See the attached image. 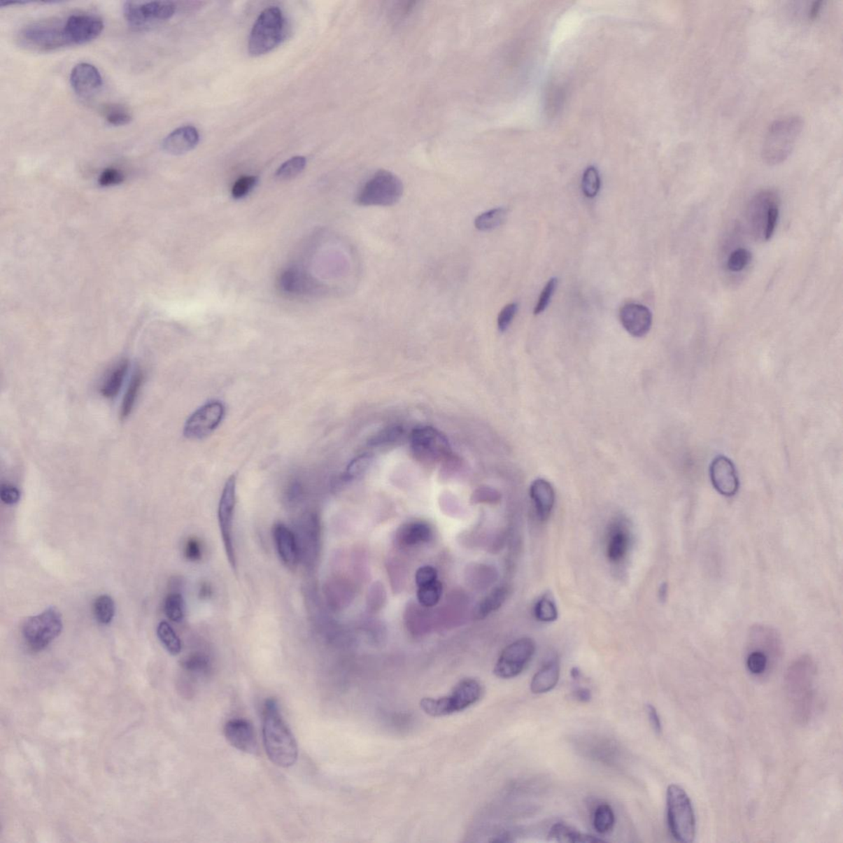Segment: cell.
Returning a JSON list of instances; mask_svg holds the SVG:
<instances>
[{
    "instance_id": "cell-1",
    "label": "cell",
    "mask_w": 843,
    "mask_h": 843,
    "mask_svg": "<svg viewBox=\"0 0 843 843\" xmlns=\"http://www.w3.org/2000/svg\"><path fill=\"white\" fill-rule=\"evenodd\" d=\"M262 716L264 747L269 760L283 768L295 765L298 758L297 744L276 700L265 701Z\"/></svg>"
},
{
    "instance_id": "cell-2",
    "label": "cell",
    "mask_w": 843,
    "mask_h": 843,
    "mask_svg": "<svg viewBox=\"0 0 843 843\" xmlns=\"http://www.w3.org/2000/svg\"><path fill=\"white\" fill-rule=\"evenodd\" d=\"M804 127L799 115H789L777 120L767 130L761 149L763 162L768 165L784 162L793 153Z\"/></svg>"
},
{
    "instance_id": "cell-3",
    "label": "cell",
    "mask_w": 843,
    "mask_h": 843,
    "mask_svg": "<svg viewBox=\"0 0 843 843\" xmlns=\"http://www.w3.org/2000/svg\"><path fill=\"white\" fill-rule=\"evenodd\" d=\"M483 692L481 682L473 678H467L456 684L449 695L423 698L420 707L426 714L431 716H448L475 704L481 700Z\"/></svg>"
},
{
    "instance_id": "cell-4",
    "label": "cell",
    "mask_w": 843,
    "mask_h": 843,
    "mask_svg": "<svg viewBox=\"0 0 843 843\" xmlns=\"http://www.w3.org/2000/svg\"><path fill=\"white\" fill-rule=\"evenodd\" d=\"M666 803L668 826L674 840L683 843L695 841V814L686 791L678 785L669 786Z\"/></svg>"
},
{
    "instance_id": "cell-5",
    "label": "cell",
    "mask_w": 843,
    "mask_h": 843,
    "mask_svg": "<svg viewBox=\"0 0 843 843\" xmlns=\"http://www.w3.org/2000/svg\"><path fill=\"white\" fill-rule=\"evenodd\" d=\"M285 31V20L281 9L265 8L256 20L248 41V51L254 57L270 52L281 43Z\"/></svg>"
},
{
    "instance_id": "cell-6",
    "label": "cell",
    "mask_w": 843,
    "mask_h": 843,
    "mask_svg": "<svg viewBox=\"0 0 843 843\" xmlns=\"http://www.w3.org/2000/svg\"><path fill=\"white\" fill-rule=\"evenodd\" d=\"M404 193L402 180L392 172L376 171L366 181L357 194L358 206L389 207L397 204Z\"/></svg>"
},
{
    "instance_id": "cell-7",
    "label": "cell",
    "mask_w": 843,
    "mask_h": 843,
    "mask_svg": "<svg viewBox=\"0 0 843 843\" xmlns=\"http://www.w3.org/2000/svg\"><path fill=\"white\" fill-rule=\"evenodd\" d=\"M63 630L62 613L50 607L38 616L27 619L22 626V636L29 649L41 651L46 649Z\"/></svg>"
},
{
    "instance_id": "cell-8",
    "label": "cell",
    "mask_w": 843,
    "mask_h": 843,
    "mask_svg": "<svg viewBox=\"0 0 843 843\" xmlns=\"http://www.w3.org/2000/svg\"><path fill=\"white\" fill-rule=\"evenodd\" d=\"M64 22L41 21L31 23L18 34V43L27 49L40 52L69 45L64 34Z\"/></svg>"
},
{
    "instance_id": "cell-9",
    "label": "cell",
    "mask_w": 843,
    "mask_h": 843,
    "mask_svg": "<svg viewBox=\"0 0 843 843\" xmlns=\"http://www.w3.org/2000/svg\"><path fill=\"white\" fill-rule=\"evenodd\" d=\"M176 11V4L170 1H127L123 7L125 20L137 29H146L169 20Z\"/></svg>"
},
{
    "instance_id": "cell-10",
    "label": "cell",
    "mask_w": 843,
    "mask_h": 843,
    "mask_svg": "<svg viewBox=\"0 0 843 843\" xmlns=\"http://www.w3.org/2000/svg\"><path fill=\"white\" fill-rule=\"evenodd\" d=\"M535 652V642L523 637L512 642L502 651L495 665V674L501 679H512L523 672Z\"/></svg>"
},
{
    "instance_id": "cell-11",
    "label": "cell",
    "mask_w": 843,
    "mask_h": 843,
    "mask_svg": "<svg viewBox=\"0 0 843 843\" xmlns=\"http://www.w3.org/2000/svg\"><path fill=\"white\" fill-rule=\"evenodd\" d=\"M236 505V477L227 479L218 505V518L228 562L236 570V558L234 544V516Z\"/></svg>"
},
{
    "instance_id": "cell-12",
    "label": "cell",
    "mask_w": 843,
    "mask_h": 843,
    "mask_svg": "<svg viewBox=\"0 0 843 843\" xmlns=\"http://www.w3.org/2000/svg\"><path fill=\"white\" fill-rule=\"evenodd\" d=\"M411 445L416 458L427 463L437 462L451 453L448 441L439 431L430 427L414 430L411 436Z\"/></svg>"
},
{
    "instance_id": "cell-13",
    "label": "cell",
    "mask_w": 843,
    "mask_h": 843,
    "mask_svg": "<svg viewBox=\"0 0 843 843\" xmlns=\"http://www.w3.org/2000/svg\"><path fill=\"white\" fill-rule=\"evenodd\" d=\"M225 414V405L218 400L204 404L186 421L184 436L192 440L204 439L220 425Z\"/></svg>"
},
{
    "instance_id": "cell-14",
    "label": "cell",
    "mask_w": 843,
    "mask_h": 843,
    "mask_svg": "<svg viewBox=\"0 0 843 843\" xmlns=\"http://www.w3.org/2000/svg\"><path fill=\"white\" fill-rule=\"evenodd\" d=\"M64 34L68 43L83 45L95 40L104 29L101 18L90 13H76L64 21Z\"/></svg>"
},
{
    "instance_id": "cell-15",
    "label": "cell",
    "mask_w": 843,
    "mask_h": 843,
    "mask_svg": "<svg viewBox=\"0 0 843 843\" xmlns=\"http://www.w3.org/2000/svg\"><path fill=\"white\" fill-rule=\"evenodd\" d=\"M710 477L716 490L725 497L737 495L739 481L737 469L729 458L724 455L716 456L711 464Z\"/></svg>"
},
{
    "instance_id": "cell-16",
    "label": "cell",
    "mask_w": 843,
    "mask_h": 843,
    "mask_svg": "<svg viewBox=\"0 0 843 843\" xmlns=\"http://www.w3.org/2000/svg\"><path fill=\"white\" fill-rule=\"evenodd\" d=\"M71 83L73 90L78 97L88 99L101 91L104 79L94 65L80 63L72 69Z\"/></svg>"
},
{
    "instance_id": "cell-17",
    "label": "cell",
    "mask_w": 843,
    "mask_h": 843,
    "mask_svg": "<svg viewBox=\"0 0 843 843\" xmlns=\"http://www.w3.org/2000/svg\"><path fill=\"white\" fill-rule=\"evenodd\" d=\"M225 735L232 747L246 753L255 754L258 751V742L253 724L249 721L236 718L228 721Z\"/></svg>"
},
{
    "instance_id": "cell-18",
    "label": "cell",
    "mask_w": 843,
    "mask_h": 843,
    "mask_svg": "<svg viewBox=\"0 0 843 843\" xmlns=\"http://www.w3.org/2000/svg\"><path fill=\"white\" fill-rule=\"evenodd\" d=\"M623 328L633 337L642 338L649 334L652 325V314L649 309L641 304L624 305L619 312Z\"/></svg>"
},
{
    "instance_id": "cell-19",
    "label": "cell",
    "mask_w": 843,
    "mask_h": 843,
    "mask_svg": "<svg viewBox=\"0 0 843 843\" xmlns=\"http://www.w3.org/2000/svg\"><path fill=\"white\" fill-rule=\"evenodd\" d=\"M273 537L279 557L290 569H295L300 560V551L295 533L283 523L274 525Z\"/></svg>"
},
{
    "instance_id": "cell-20",
    "label": "cell",
    "mask_w": 843,
    "mask_h": 843,
    "mask_svg": "<svg viewBox=\"0 0 843 843\" xmlns=\"http://www.w3.org/2000/svg\"><path fill=\"white\" fill-rule=\"evenodd\" d=\"M199 134L197 128L185 125L173 130L163 139V151L170 155H183L198 146Z\"/></svg>"
},
{
    "instance_id": "cell-21",
    "label": "cell",
    "mask_w": 843,
    "mask_h": 843,
    "mask_svg": "<svg viewBox=\"0 0 843 843\" xmlns=\"http://www.w3.org/2000/svg\"><path fill=\"white\" fill-rule=\"evenodd\" d=\"M630 546V534L622 520H616L610 525L608 534L607 553L609 560L618 563L627 556Z\"/></svg>"
},
{
    "instance_id": "cell-22",
    "label": "cell",
    "mask_w": 843,
    "mask_h": 843,
    "mask_svg": "<svg viewBox=\"0 0 843 843\" xmlns=\"http://www.w3.org/2000/svg\"><path fill=\"white\" fill-rule=\"evenodd\" d=\"M530 495L539 519L541 521L547 520L551 515L555 502V493L551 483L546 479H537L530 486Z\"/></svg>"
},
{
    "instance_id": "cell-23",
    "label": "cell",
    "mask_w": 843,
    "mask_h": 843,
    "mask_svg": "<svg viewBox=\"0 0 843 843\" xmlns=\"http://www.w3.org/2000/svg\"><path fill=\"white\" fill-rule=\"evenodd\" d=\"M397 541L404 547H412L430 542L433 538V530L425 521H411L400 526L398 530Z\"/></svg>"
},
{
    "instance_id": "cell-24",
    "label": "cell",
    "mask_w": 843,
    "mask_h": 843,
    "mask_svg": "<svg viewBox=\"0 0 843 843\" xmlns=\"http://www.w3.org/2000/svg\"><path fill=\"white\" fill-rule=\"evenodd\" d=\"M560 676V665L557 659H552L542 666L534 675L530 690L534 695H542L556 687Z\"/></svg>"
},
{
    "instance_id": "cell-25",
    "label": "cell",
    "mask_w": 843,
    "mask_h": 843,
    "mask_svg": "<svg viewBox=\"0 0 843 843\" xmlns=\"http://www.w3.org/2000/svg\"><path fill=\"white\" fill-rule=\"evenodd\" d=\"M548 840L557 842L567 843H594L602 842L603 840L586 835L577 830L574 827L565 823H557L551 828L548 833Z\"/></svg>"
},
{
    "instance_id": "cell-26",
    "label": "cell",
    "mask_w": 843,
    "mask_h": 843,
    "mask_svg": "<svg viewBox=\"0 0 843 843\" xmlns=\"http://www.w3.org/2000/svg\"><path fill=\"white\" fill-rule=\"evenodd\" d=\"M281 285L284 291L295 293V295L305 293L313 288L311 279L307 278L304 273H302L297 269L286 270L282 274Z\"/></svg>"
},
{
    "instance_id": "cell-27",
    "label": "cell",
    "mask_w": 843,
    "mask_h": 843,
    "mask_svg": "<svg viewBox=\"0 0 843 843\" xmlns=\"http://www.w3.org/2000/svg\"><path fill=\"white\" fill-rule=\"evenodd\" d=\"M509 591L506 586H500L489 593L486 598L483 599L479 603L476 609H475L474 616L478 619L486 618L492 613L496 611L502 607L504 604L507 597H509Z\"/></svg>"
},
{
    "instance_id": "cell-28",
    "label": "cell",
    "mask_w": 843,
    "mask_h": 843,
    "mask_svg": "<svg viewBox=\"0 0 843 843\" xmlns=\"http://www.w3.org/2000/svg\"><path fill=\"white\" fill-rule=\"evenodd\" d=\"M128 367L127 361H121L106 376V379L101 386V393L104 397L113 398L118 394L125 377L127 376Z\"/></svg>"
},
{
    "instance_id": "cell-29",
    "label": "cell",
    "mask_w": 843,
    "mask_h": 843,
    "mask_svg": "<svg viewBox=\"0 0 843 843\" xmlns=\"http://www.w3.org/2000/svg\"><path fill=\"white\" fill-rule=\"evenodd\" d=\"M507 211L504 208H493L484 212L475 218L474 226L478 230L488 232L501 226L506 220Z\"/></svg>"
},
{
    "instance_id": "cell-30",
    "label": "cell",
    "mask_w": 843,
    "mask_h": 843,
    "mask_svg": "<svg viewBox=\"0 0 843 843\" xmlns=\"http://www.w3.org/2000/svg\"><path fill=\"white\" fill-rule=\"evenodd\" d=\"M143 381V374L141 370H137L134 372L132 381L129 385L127 393L125 395L122 405L120 409V418H127L132 413L135 402H136L139 390H141Z\"/></svg>"
},
{
    "instance_id": "cell-31",
    "label": "cell",
    "mask_w": 843,
    "mask_h": 843,
    "mask_svg": "<svg viewBox=\"0 0 843 843\" xmlns=\"http://www.w3.org/2000/svg\"><path fill=\"white\" fill-rule=\"evenodd\" d=\"M616 824V815L609 804H600L595 809L593 816V826L600 835H607Z\"/></svg>"
},
{
    "instance_id": "cell-32",
    "label": "cell",
    "mask_w": 843,
    "mask_h": 843,
    "mask_svg": "<svg viewBox=\"0 0 843 843\" xmlns=\"http://www.w3.org/2000/svg\"><path fill=\"white\" fill-rule=\"evenodd\" d=\"M93 612L95 618L102 625H107L113 621L115 612L114 600L108 595H101L97 597L93 604Z\"/></svg>"
},
{
    "instance_id": "cell-33",
    "label": "cell",
    "mask_w": 843,
    "mask_h": 843,
    "mask_svg": "<svg viewBox=\"0 0 843 843\" xmlns=\"http://www.w3.org/2000/svg\"><path fill=\"white\" fill-rule=\"evenodd\" d=\"M157 633L162 644L170 654L173 656L180 654L181 651L180 639L169 623L161 622L157 626Z\"/></svg>"
},
{
    "instance_id": "cell-34",
    "label": "cell",
    "mask_w": 843,
    "mask_h": 843,
    "mask_svg": "<svg viewBox=\"0 0 843 843\" xmlns=\"http://www.w3.org/2000/svg\"><path fill=\"white\" fill-rule=\"evenodd\" d=\"M441 594L442 584L439 579L418 588V602L425 607H434L440 602Z\"/></svg>"
},
{
    "instance_id": "cell-35",
    "label": "cell",
    "mask_w": 843,
    "mask_h": 843,
    "mask_svg": "<svg viewBox=\"0 0 843 843\" xmlns=\"http://www.w3.org/2000/svg\"><path fill=\"white\" fill-rule=\"evenodd\" d=\"M534 612L537 621L542 623L556 621L558 616L557 605L549 595H544L538 600Z\"/></svg>"
},
{
    "instance_id": "cell-36",
    "label": "cell",
    "mask_w": 843,
    "mask_h": 843,
    "mask_svg": "<svg viewBox=\"0 0 843 843\" xmlns=\"http://www.w3.org/2000/svg\"><path fill=\"white\" fill-rule=\"evenodd\" d=\"M306 165V160L305 157L295 156L291 157L278 167L276 171V178L279 180H286L296 178L305 169Z\"/></svg>"
},
{
    "instance_id": "cell-37",
    "label": "cell",
    "mask_w": 843,
    "mask_h": 843,
    "mask_svg": "<svg viewBox=\"0 0 843 843\" xmlns=\"http://www.w3.org/2000/svg\"><path fill=\"white\" fill-rule=\"evenodd\" d=\"M164 611L171 621L176 623L183 621L185 616L183 595L179 593H171L167 595L164 602Z\"/></svg>"
},
{
    "instance_id": "cell-38",
    "label": "cell",
    "mask_w": 843,
    "mask_h": 843,
    "mask_svg": "<svg viewBox=\"0 0 843 843\" xmlns=\"http://www.w3.org/2000/svg\"><path fill=\"white\" fill-rule=\"evenodd\" d=\"M104 118L107 123L114 127H123L132 122V115L129 111L121 105H110L104 110Z\"/></svg>"
},
{
    "instance_id": "cell-39",
    "label": "cell",
    "mask_w": 843,
    "mask_h": 843,
    "mask_svg": "<svg viewBox=\"0 0 843 843\" xmlns=\"http://www.w3.org/2000/svg\"><path fill=\"white\" fill-rule=\"evenodd\" d=\"M183 667L190 673L206 676L211 669V665L207 656L194 653L185 659Z\"/></svg>"
},
{
    "instance_id": "cell-40",
    "label": "cell",
    "mask_w": 843,
    "mask_h": 843,
    "mask_svg": "<svg viewBox=\"0 0 843 843\" xmlns=\"http://www.w3.org/2000/svg\"><path fill=\"white\" fill-rule=\"evenodd\" d=\"M582 192L588 198H594L597 195L600 189V178L598 170L594 167H589L584 172L581 181Z\"/></svg>"
},
{
    "instance_id": "cell-41",
    "label": "cell",
    "mask_w": 843,
    "mask_h": 843,
    "mask_svg": "<svg viewBox=\"0 0 843 843\" xmlns=\"http://www.w3.org/2000/svg\"><path fill=\"white\" fill-rule=\"evenodd\" d=\"M751 251L744 248H739L730 254L728 260V268L731 272L742 271L751 262Z\"/></svg>"
},
{
    "instance_id": "cell-42",
    "label": "cell",
    "mask_w": 843,
    "mask_h": 843,
    "mask_svg": "<svg viewBox=\"0 0 843 843\" xmlns=\"http://www.w3.org/2000/svg\"><path fill=\"white\" fill-rule=\"evenodd\" d=\"M258 183V178L254 176H246L237 180L232 189V195L236 199H240L248 195Z\"/></svg>"
},
{
    "instance_id": "cell-43",
    "label": "cell",
    "mask_w": 843,
    "mask_h": 843,
    "mask_svg": "<svg viewBox=\"0 0 843 843\" xmlns=\"http://www.w3.org/2000/svg\"><path fill=\"white\" fill-rule=\"evenodd\" d=\"M557 285L558 279L556 278L549 279L546 287L544 288L541 295L539 296L537 306L534 307V315L541 314L543 311L546 310L553 293L556 290Z\"/></svg>"
},
{
    "instance_id": "cell-44",
    "label": "cell",
    "mask_w": 843,
    "mask_h": 843,
    "mask_svg": "<svg viewBox=\"0 0 843 843\" xmlns=\"http://www.w3.org/2000/svg\"><path fill=\"white\" fill-rule=\"evenodd\" d=\"M518 310V306L514 302L503 307L497 318V327L500 332H505L509 328Z\"/></svg>"
},
{
    "instance_id": "cell-45",
    "label": "cell",
    "mask_w": 843,
    "mask_h": 843,
    "mask_svg": "<svg viewBox=\"0 0 843 843\" xmlns=\"http://www.w3.org/2000/svg\"><path fill=\"white\" fill-rule=\"evenodd\" d=\"M436 580H437V571L432 566L421 567L416 572V582L418 588Z\"/></svg>"
},
{
    "instance_id": "cell-46",
    "label": "cell",
    "mask_w": 843,
    "mask_h": 843,
    "mask_svg": "<svg viewBox=\"0 0 843 843\" xmlns=\"http://www.w3.org/2000/svg\"><path fill=\"white\" fill-rule=\"evenodd\" d=\"M369 465V458L367 455H361L360 458L353 460L347 469L348 479H353L357 475H360L365 472V469Z\"/></svg>"
},
{
    "instance_id": "cell-47",
    "label": "cell",
    "mask_w": 843,
    "mask_h": 843,
    "mask_svg": "<svg viewBox=\"0 0 843 843\" xmlns=\"http://www.w3.org/2000/svg\"><path fill=\"white\" fill-rule=\"evenodd\" d=\"M124 175L122 172L115 169H107L102 171L99 178L101 185L109 186L122 183Z\"/></svg>"
},
{
    "instance_id": "cell-48",
    "label": "cell",
    "mask_w": 843,
    "mask_h": 843,
    "mask_svg": "<svg viewBox=\"0 0 843 843\" xmlns=\"http://www.w3.org/2000/svg\"><path fill=\"white\" fill-rule=\"evenodd\" d=\"M20 492L10 484H3L0 489V498L7 505H13L20 500Z\"/></svg>"
},
{
    "instance_id": "cell-49",
    "label": "cell",
    "mask_w": 843,
    "mask_h": 843,
    "mask_svg": "<svg viewBox=\"0 0 843 843\" xmlns=\"http://www.w3.org/2000/svg\"><path fill=\"white\" fill-rule=\"evenodd\" d=\"M185 556L192 562L201 560L202 548L198 539L192 538L188 540L185 547Z\"/></svg>"
},
{
    "instance_id": "cell-50",
    "label": "cell",
    "mask_w": 843,
    "mask_h": 843,
    "mask_svg": "<svg viewBox=\"0 0 843 843\" xmlns=\"http://www.w3.org/2000/svg\"><path fill=\"white\" fill-rule=\"evenodd\" d=\"M646 709L652 728H653L656 733H661V731H663V725H661L658 710L651 704H647Z\"/></svg>"
},
{
    "instance_id": "cell-51",
    "label": "cell",
    "mask_w": 843,
    "mask_h": 843,
    "mask_svg": "<svg viewBox=\"0 0 843 843\" xmlns=\"http://www.w3.org/2000/svg\"><path fill=\"white\" fill-rule=\"evenodd\" d=\"M574 697L581 702H588L593 698L590 689L586 688H576L574 692Z\"/></svg>"
},
{
    "instance_id": "cell-52",
    "label": "cell",
    "mask_w": 843,
    "mask_h": 843,
    "mask_svg": "<svg viewBox=\"0 0 843 843\" xmlns=\"http://www.w3.org/2000/svg\"><path fill=\"white\" fill-rule=\"evenodd\" d=\"M667 593H668V586L666 583H663V585L660 586V588L659 590V597H660L661 602H665L666 597H667Z\"/></svg>"
},
{
    "instance_id": "cell-53",
    "label": "cell",
    "mask_w": 843,
    "mask_h": 843,
    "mask_svg": "<svg viewBox=\"0 0 843 843\" xmlns=\"http://www.w3.org/2000/svg\"><path fill=\"white\" fill-rule=\"evenodd\" d=\"M199 595H200V596H201L202 598L208 597V596L211 595V588H209V586H208L206 584L203 585L201 586V588H200Z\"/></svg>"
},
{
    "instance_id": "cell-54",
    "label": "cell",
    "mask_w": 843,
    "mask_h": 843,
    "mask_svg": "<svg viewBox=\"0 0 843 843\" xmlns=\"http://www.w3.org/2000/svg\"><path fill=\"white\" fill-rule=\"evenodd\" d=\"M571 674H572V677L574 678V679H576V681H579V679L581 677V672L579 668L572 669Z\"/></svg>"
}]
</instances>
